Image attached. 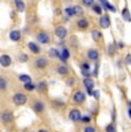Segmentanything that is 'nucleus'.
Listing matches in <instances>:
<instances>
[{
	"label": "nucleus",
	"instance_id": "nucleus-39",
	"mask_svg": "<svg viewBox=\"0 0 131 132\" xmlns=\"http://www.w3.org/2000/svg\"><path fill=\"white\" fill-rule=\"evenodd\" d=\"M82 75L84 76L85 78L90 77V76H91V71H90V70H82Z\"/></svg>",
	"mask_w": 131,
	"mask_h": 132
},
{
	"label": "nucleus",
	"instance_id": "nucleus-2",
	"mask_svg": "<svg viewBox=\"0 0 131 132\" xmlns=\"http://www.w3.org/2000/svg\"><path fill=\"white\" fill-rule=\"evenodd\" d=\"M54 34L59 39H64V38L68 36V30L66 29L63 25H59V27L55 28Z\"/></svg>",
	"mask_w": 131,
	"mask_h": 132
},
{
	"label": "nucleus",
	"instance_id": "nucleus-44",
	"mask_svg": "<svg viewBox=\"0 0 131 132\" xmlns=\"http://www.w3.org/2000/svg\"><path fill=\"white\" fill-rule=\"evenodd\" d=\"M129 107H130V109H131V101H129Z\"/></svg>",
	"mask_w": 131,
	"mask_h": 132
},
{
	"label": "nucleus",
	"instance_id": "nucleus-14",
	"mask_svg": "<svg viewBox=\"0 0 131 132\" xmlns=\"http://www.w3.org/2000/svg\"><path fill=\"white\" fill-rule=\"evenodd\" d=\"M32 108H34V110L36 111L37 114H39V113H42V111H44L45 103L42 102V101H36V102L34 103V106H32Z\"/></svg>",
	"mask_w": 131,
	"mask_h": 132
},
{
	"label": "nucleus",
	"instance_id": "nucleus-42",
	"mask_svg": "<svg viewBox=\"0 0 131 132\" xmlns=\"http://www.w3.org/2000/svg\"><path fill=\"white\" fill-rule=\"evenodd\" d=\"M129 117L131 118V109L130 108H129Z\"/></svg>",
	"mask_w": 131,
	"mask_h": 132
},
{
	"label": "nucleus",
	"instance_id": "nucleus-24",
	"mask_svg": "<svg viewBox=\"0 0 131 132\" xmlns=\"http://www.w3.org/2000/svg\"><path fill=\"white\" fill-rule=\"evenodd\" d=\"M19 80H21V82H23L24 84H26V83L31 82V77H30L29 75H20L19 76Z\"/></svg>",
	"mask_w": 131,
	"mask_h": 132
},
{
	"label": "nucleus",
	"instance_id": "nucleus-18",
	"mask_svg": "<svg viewBox=\"0 0 131 132\" xmlns=\"http://www.w3.org/2000/svg\"><path fill=\"white\" fill-rule=\"evenodd\" d=\"M15 6H16V9L20 13L26 11V4H24L23 0H15Z\"/></svg>",
	"mask_w": 131,
	"mask_h": 132
},
{
	"label": "nucleus",
	"instance_id": "nucleus-17",
	"mask_svg": "<svg viewBox=\"0 0 131 132\" xmlns=\"http://www.w3.org/2000/svg\"><path fill=\"white\" fill-rule=\"evenodd\" d=\"M121 15H122L123 21H125V22H131V15H130L129 9H128L127 7H124V8L122 9V13H121Z\"/></svg>",
	"mask_w": 131,
	"mask_h": 132
},
{
	"label": "nucleus",
	"instance_id": "nucleus-31",
	"mask_svg": "<svg viewBox=\"0 0 131 132\" xmlns=\"http://www.w3.org/2000/svg\"><path fill=\"white\" fill-rule=\"evenodd\" d=\"M108 54L114 55L115 54V44H109L108 45Z\"/></svg>",
	"mask_w": 131,
	"mask_h": 132
},
{
	"label": "nucleus",
	"instance_id": "nucleus-38",
	"mask_svg": "<svg viewBox=\"0 0 131 132\" xmlns=\"http://www.w3.org/2000/svg\"><path fill=\"white\" fill-rule=\"evenodd\" d=\"M84 132H95V129L92 128V126H85L84 128Z\"/></svg>",
	"mask_w": 131,
	"mask_h": 132
},
{
	"label": "nucleus",
	"instance_id": "nucleus-22",
	"mask_svg": "<svg viewBox=\"0 0 131 132\" xmlns=\"http://www.w3.org/2000/svg\"><path fill=\"white\" fill-rule=\"evenodd\" d=\"M72 9H74V15L82 16V15L84 14V11H83L82 6H79V5H75V6H72Z\"/></svg>",
	"mask_w": 131,
	"mask_h": 132
},
{
	"label": "nucleus",
	"instance_id": "nucleus-21",
	"mask_svg": "<svg viewBox=\"0 0 131 132\" xmlns=\"http://www.w3.org/2000/svg\"><path fill=\"white\" fill-rule=\"evenodd\" d=\"M91 35H92V38H93L94 42H99V40L101 39V37H102L101 31H99V30H92Z\"/></svg>",
	"mask_w": 131,
	"mask_h": 132
},
{
	"label": "nucleus",
	"instance_id": "nucleus-26",
	"mask_svg": "<svg viewBox=\"0 0 131 132\" xmlns=\"http://www.w3.org/2000/svg\"><path fill=\"white\" fill-rule=\"evenodd\" d=\"M92 9H93V12H94V13H97L98 15H101V13H102V9H101V6H100V5L93 4V6H92Z\"/></svg>",
	"mask_w": 131,
	"mask_h": 132
},
{
	"label": "nucleus",
	"instance_id": "nucleus-12",
	"mask_svg": "<svg viewBox=\"0 0 131 132\" xmlns=\"http://www.w3.org/2000/svg\"><path fill=\"white\" fill-rule=\"evenodd\" d=\"M87 57L92 61H97L99 59V51L95 50V48H91V50L87 51Z\"/></svg>",
	"mask_w": 131,
	"mask_h": 132
},
{
	"label": "nucleus",
	"instance_id": "nucleus-37",
	"mask_svg": "<svg viewBox=\"0 0 131 132\" xmlns=\"http://www.w3.org/2000/svg\"><path fill=\"white\" fill-rule=\"evenodd\" d=\"M80 68H82V70H90V64L87 62H83L80 64Z\"/></svg>",
	"mask_w": 131,
	"mask_h": 132
},
{
	"label": "nucleus",
	"instance_id": "nucleus-5",
	"mask_svg": "<svg viewBox=\"0 0 131 132\" xmlns=\"http://www.w3.org/2000/svg\"><path fill=\"white\" fill-rule=\"evenodd\" d=\"M99 24L102 29H108L110 27V19L108 15H102L100 17V21H99Z\"/></svg>",
	"mask_w": 131,
	"mask_h": 132
},
{
	"label": "nucleus",
	"instance_id": "nucleus-1",
	"mask_svg": "<svg viewBox=\"0 0 131 132\" xmlns=\"http://www.w3.org/2000/svg\"><path fill=\"white\" fill-rule=\"evenodd\" d=\"M28 101V96L24 94V93H15L13 95V102L16 106H23L26 105Z\"/></svg>",
	"mask_w": 131,
	"mask_h": 132
},
{
	"label": "nucleus",
	"instance_id": "nucleus-28",
	"mask_svg": "<svg viewBox=\"0 0 131 132\" xmlns=\"http://www.w3.org/2000/svg\"><path fill=\"white\" fill-rule=\"evenodd\" d=\"M35 88H36V85L32 84L31 82L26 83V84H24V90H26V91H34Z\"/></svg>",
	"mask_w": 131,
	"mask_h": 132
},
{
	"label": "nucleus",
	"instance_id": "nucleus-23",
	"mask_svg": "<svg viewBox=\"0 0 131 132\" xmlns=\"http://www.w3.org/2000/svg\"><path fill=\"white\" fill-rule=\"evenodd\" d=\"M68 70L69 69H68L66 65H59V67L56 68V71H58V73H60V75H67Z\"/></svg>",
	"mask_w": 131,
	"mask_h": 132
},
{
	"label": "nucleus",
	"instance_id": "nucleus-29",
	"mask_svg": "<svg viewBox=\"0 0 131 132\" xmlns=\"http://www.w3.org/2000/svg\"><path fill=\"white\" fill-rule=\"evenodd\" d=\"M6 88H7L6 79H5V78H2V77H0V90L4 91V90H6Z\"/></svg>",
	"mask_w": 131,
	"mask_h": 132
},
{
	"label": "nucleus",
	"instance_id": "nucleus-25",
	"mask_svg": "<svg viewBox=\"0 0 131 132\" xmlns=\"http://www.w3.org/2000/svg\"><path fill=\"white\" fill-rule=\"evenodd\" d=\"M64 13H66V15H67V16H69V17L75 16V15H74V9H72V6L66 7V8H64Z\"/></svg>",
	"mask_w": 131,
	"mask_h": 132
},
{
	"label": "nucleus",
	"instance_id": "nucleus-16",
	"mask_svg": "<svg viewBox=\"0 0 131 132\" xmlns=\"http://www.w3.org/2000/svg\"><path fill=\"white\" fill-rule=\"evenodd\" d=\"M9 38H11L13 42H19V40L21 39V31H19V30H13V31H11Z\"/></svg>",
	"mask_w": 131,
	"mask_h": 132
},
{
	"label": "nucleus",
	"instance_id": "nucleus-3",
	"mask_svg": "<svg viewBox=\"0 0 131 132\" xmlns=\"http://www.w3.org/2000/svg\"><path fill=\"white\" fill-rule=\"evenodd\" d=\"M0 118H1V121L4 122L5 124H9L14 121V116L11 111H4V113H1Z\"/></svg>",
	"mask_w": 131,
	"mask_h": 132
},
{
	"label": "nucleus",
	"instance_id": "nucleus-7",
	"mask_svg": "<svg viewBox=\"0 0 131 132\" xmlns=\"http://www.w3.org/2000/svg\"><path fill=\"white\" fill-rule=\"evenodd\" d=\"M69 56H70V53H69V50H68V48L63 47L62 50H60V52H59V59L61 60L63 63L67 62V60L69 59Z\"/></svg>",
	"mask_w": 131,
	"mask_h": 132
},
{
	"label": "nucleus",
	"instance_id": "nucleus-40",
	"mask_svg": "<svg viewBox=\"0 0 131 132\" xmlns=\"http://www.w3.org/2000/svg\"><path fill=\"white\" fill-rule=\"evenodd\" d=\"M74 83H75V79H74V78H70L69 80H67V84H68V85H70V86L74 85Z\"/></svg>",
	"mask_w": 131,
	"mask_h": 132
},
{
	"label": "nucleus",
	"instance_id": "nucleus-41",
	"mask_svg": "<svg viewBox=\"0 0 131 132\" xmlns=\"http://www.w3.org/2000/svg\"><path fill=\"white\" fill-rule=\"evenodd\" d=\"M117 46H118V47H120V48H123V47H124V44H123V43H122V42H118Z\"/></svg>",
	"mask_w": 131,
	"mask_h": 132
},
{
	"label": "nucleus",
	"instance_id": "nucleus-27",
	"mask_svg": "<svg viewBox=\"0 0 131 132\" xmlns=\"http://www.w3.org/2000/svg\"><path fill=\"white\" fill-rule=\"evenodd\" d=\"M59 50H56V48H51V50L48 51V54L51 55L52 57H59Z\"/></svg>",
	"mask_w": 131,
	"mask_h": 132
},
{
	"label": "nucleus",
	"instance_id": "nucleus-8",
	"mask_svg": "<svg viewBox=\"0 0 131 132\" xmlns=\"http://www.w3.org/2000/svg\"><path fill=\"white\" fill-rule=\"evenodd\" d=\"M99 1H100V4H101L102 8L106 9V11H109V12H113V13L116 12V7H115L114 5L110 4L108 0H99Z\"/></svg>",
	"mask_w": 131,
	"mask_h": 132
},
{
	"label": "nucleus",
	"instance_id": "nucleus-19",
	"mask_svg": "<svg viewBox=\"0 0 131 132\" xmlns=\"http://www.w3.org/2000/svg\"><path fill=\"white\" fill-rule=\"evenodd\" d=\"M77 27L79 28V29H86L87 27H89V21H87L86 19H80L77 21Z\"/></svg>",
	"mask_w": 131,
	"mask_h": 132
},
{
	"label": "nucleus",
	"instance_id": "nucleus-36",
	"mask_svg": "<svg viewBox=\"0 0 131 132\" xmlns=\"http://www.w3.org/2000/svg\"><path fill=\"white\" fill-rule=\"evenodd\" d=\"M124 62H125V64L131 65V54L130 53L129 54H127V56H125V59H124Z\"/></svg>",
	"mask_w": 131,
	"mask_h": 132
},
{
	"label": "nucleus",
	"instance_id": "nucleus-32",
	"mask_svg": "<svg viewBox=\"0 0 131 132\" xmlns=\"http://www.w3.org/2000/svg\"><path fill=\"white\" fill-rule=\"evenodd\" d=\"M83 5L86 7H92L93 4H94V0H82Z\"/></svg>",
	"mask_w": 131,
	"mask_h": 132
},
{
	"label": "nucleus",
	"instance_id": "nucleus-6",
	"mask_svg": "<svg viewBox=\"0 0 131 132\" xmlns=\"http://www.w3.org/2000/svg\"><path fill=\"white\" fill-rule=\"evenodd\" d=\"M0 64L2 65L4 68H7L12 64V57L7 54H2L0 56Z\"/></svg>",
	"mask_w": 131,
	"mask_h": 132
},
{
	"label": "nucleus",
	"instance_id": "nucleus-35",
	"mask_svg": "<svg viewBox=\"0 0 131 132\" xmlns=\"http://www.w3.org/2000/svg\"><path fill=\"white\" fill-rule=\"evenodd\" d=\"M80 120L84 122V123H90V122H91V117H90L89 115H84L80 117Z\"/></svg>",
	"mask_w": 131,
	"mask_h": 132
},
{
	"label": "nucleus",
	"instance_id": "nucleus-33",
	"mask_svg": "<svg viewBox=\"0 0 131 132\" xmlns=\"http://www.w3.org/2000/svg\"><path fill=\"white\" fill-rule=\"evenodd\" d=\"M106 132H116V129H115V126L113 124H108L106 126Z\"/></svg>",
	"mask_w": 131,
	"mask_h": 132
},
{
	"label": "nucleus",
	"instance_id": "nucleus-11",
	"mask_svg": "<svg viewBox=\"0 0 131 132\" xmlns=\"http://www.w3.org/2000/svg\"><path fill=\"white\" fill-rule=\"evenodd\" d=\"M74 101L76 103H78V105L83 103L85 101V94L82 92V91H77V92L74 94Z\"/></svg>",
	"mask_w": 131,
	"mask_h": 132
},
{
	"label": "nucleus",
	"instance_id": "nucleus-20",
	"mask_svg": "<svg viewBox=\"0 0 131 132\" xmlns=\"http://www.w3.org/2000/svg\"><path fill=\"white\" fill-rule=\"evenodd\" d=\"M36 88L39 91V92H46L47 91V84L45 80H42V82H39L38 84L36 85Z\"/></svg>",
	"mask_w": 131,
	"mask_h": 132
},
{
	"label": "nucleus",
	"instance_id": "nucleus-4",
	"mask_svg": "<svg viewBox=\"0 0 131 132\" xmlns=\"http://www.w3.org/2000/svg\"><path fill=\"white\" fill-rule=\"evenodd\" d=\"M37 40H38V43H40V44H48L50 43V36L47 32L45 31H40L38 35H37Z\"/></svg>",
	"mask_w": 131,
	"mask_h": 132
},
{
	"label": "nucleus",
	"instance_id": "nucleus-30",
	"mask_svg": "<svg viewBox=\"0 0 131 132\" xmlns=\"http://www.w3.org/2000/svg\"><path fill=\"white\" fill-rule=\"evenodd\" d=\"M28 60H29V56H28L27 54H24V53H21V54L19 55L20 62H28Z\"/></svg>",
	"mask_w": 131,
	"mask_h": 132
},
{
	"label": "nucleus",
	"instance_id": "nucleus-34",
	"mask_svg": "<svg viewBox=\"0 0 131 132\" xmlns=\"http://www.w3.org/2000/svg\"><path fill=\"white\" fill-rule=\"evenodd\" d=\"M92 96L95 99V100H99V98H100V92H99V90L92 91Z\"/></svg>",
	"mask_w": 131,
	"mask_h": 132
},
{
	"label": "nucleus",
	"instance_id": "nucleus-9",
	"mask_svg": "<svg viewBox=\"0 0 131 132\" xmlns=\"http://www.w3.org/2000/svg\"><path fill=\"white\" fill-rule=\"evenodd\" d=\"M80 117H82V114H80V111L78 109H72V110H70L69 113V118L71 121L74 122H77L80 120Z\"/></svg>",
	"mask_w": 131,
	"mask_h": 132
},
{
	"label": "nucleus",
	"instance_id": "nucleus-13",
	"mask_svg": "<svg viewBox=\"0 0 131 132\" xmlns=\"http://www.w3.org/2000/svg\"><path fill=\"white\" fill-rule=\"evenodd\" d=\"M47 63H48V61H47L46 57H38V59L35 61L36 67L39 68V69H44V68H46Z\"/></svg>",
	"mask_w": 131,
	"mask_h": 132
},
{
	"label": "nucleus",
	"instance_id": "nucleus-15",
	"mask_svg": "<svg viewBox=\"0 0 131 132\" xmlns=\"http://www.w3.org/2000/svg\"><path fill=\"white\" fill-rule=\"evenodd\" d=\"M28 47H29V50L31 51L34 54H39V53H40V47L36 44V43L29 42V43H28Z\"/></svg>",
	"mask_w": 131,
	"mask_h": 132
},
{
	"label": "nucleus",
	"instance_id": "nucleus-10",
	"mask_svg": "<svg viewBox=\"0 0 131 132\" xmlns=\"http://www.w3.org/2000/svg\"><path fill=\"white\" fill-rule=\"evenodd\" d=\"M83 85L86 88V91H92V88L94 87V82L91 77H86L83 79Z\"/></svg>",
	"mask_w": 131,
	"mask_h": 132
},
{
	"label": "nucleus",
	"instance_id": "nucleus-43",
	"mask_svg": "<svg viewBox=\"0 0 131 132\" xmlns=\"http://www.w3.org/2000/svg\"><path fill=\"white\" fill-rule=\"evenodd\" d=\"M38 132H47V131H46V130H43V129H42V130H39Z\"/></svg>",
	"mask_w": 131,
	"mask_h": 132
}]
</instances>
